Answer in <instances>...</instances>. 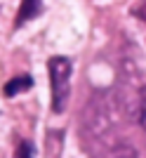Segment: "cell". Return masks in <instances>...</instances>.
<instances>
[{
    "label": "cell",
    "mask_w": 146,
    "mask_h": 158,
    "mask_svg": "<svg viewBox=\"0 0 146 158\" xmlns=\"http://www.w3.org/2000/svg\"><path fill=\"white\" fill-rule=\"evenodd\" d=\"M33 87V78L31 76H26V73H21V76H17V78L7 80L5 83V97H17L19 92H26V90H31Z\"/></svg>",
    "instance_id": "obj_2"
},
{
    "label": "cell",
    "mask_w": 146,
    "mask_h": 158,
    "mask_svg": "<svg viewBox=\"0 0 146 158\" xmlns=\"http://www.w3.org/2000/svg\"><path fill=\"white\" fill-rule=\"evenodd\" d=\"M47 71H50V90H52V111L64 113L71 92L73 61L68 57H52L47 61Z\"/></svg>",
    "instance_id": "obj_1"
},
{
    "label": "cell",
    "mask_w": 146,
    "mask_h": 158,
    "mask_svg": "<svg viewBox=\"0 0 146 158\" xmlns=\"http://www.w3.org/2000/svg\"><path fill=\"white\" fill-rule=\"evenodd\" d=\"M40 2H43V0H21V7H19V12H17L14 24H17V26H24L26 21H31L33 17H38Z\"/></svg>",
    "instance_id": "obj_3"
},
{
    "label": "cell",
    "mask_w": 146,
    "mask_h": 158,
    "mask_svg": "<svg viewBox=\"0 0 146 158\" xmlns=\"http://www.w3.org/2000/svg\"><path fill=\"white\" fill-rule=\"evenodd\" d=\"M14 158H33V144L31 142H21L14 151Z\"/></svg>",
    "instance_id": "obj_4"
}]
</instances>
